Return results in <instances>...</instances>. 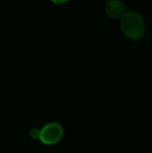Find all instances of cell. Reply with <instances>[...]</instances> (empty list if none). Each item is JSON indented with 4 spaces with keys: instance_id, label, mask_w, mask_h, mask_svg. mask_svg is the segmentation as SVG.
<instances>
[{
    "instance_id": "6da1fadb",
    "label": "cell",
    "mask_w": 152,
    "mask_h": 153,
    "mask_svg": "<svg viewBox=\"0 0 152 153\" xmlns=\"http://www.w3.org/2000/svg\"><path fill=\"white\" fill-rule=\"evenodd\" d=\"M120 27L124 34L133 39H141L145 33V23L142 15L134 11L126 12L120 19Z\"/></svg>"
},
{
    "instance_id": "7a4b0ae2",
    "label": "cell",
    "mask_w": 152,
    "mask_h": 153,
    "mask_svg": "<svg viewBox=\"0 0 152 153\" xmlns=\"http://www.w3.org/2000/svg\"><path fill=\"white\" fill-rule=\"evenodd\" d=\"M64 129L58 123H48L42 129L39 141L46 145H54L61 141Z\"/></svg>"
},
{
    "instance_id": "3957f363",
    "label": "cell",
    "mask_w": 152,
    "mask_h": 153,
    "mask_svg": "<svg viewBox=\"0 0 152 153\" xmlns=\"http://www.w3.org/2000/svg\"><path fill=\"white\" fill-rule=\"evenodd\" d=\"M126 7L122 0H108L105 6L107 14L113 19H121L126 13Z\"/></svg>"
},
{
    "instance_id": "277c9868",
    "label": "cell",
    "mask_w": 152,
    "mask_h": 153,
    "mask_svg": "<svg viewBox=\"0 0 152 153\" xmlns=\"http://www.w3.org/2000/svg\"><path fill=\"white\" fill-rule=\"evenodd\" d=\"M40 134H41V129H38V128H33L30 130V135L32 139L35 140H39L40 138Z\"/></svg>"
},
{
    "instance_id": "5b68a950",
    "label": "cell",
    "mask_w": 152,
    "mask_h": 153,
    "mask_svg": "<svg viewBox=\"0 0 152 153\" xmlns=\"http://www.w3.org/2000/svg\"><path fill=\"white\" fill-rule=\"evenodd\" d=\"M51 1L56 4H65L69 0H51Z\"/></svg>"
}]
</instances>
